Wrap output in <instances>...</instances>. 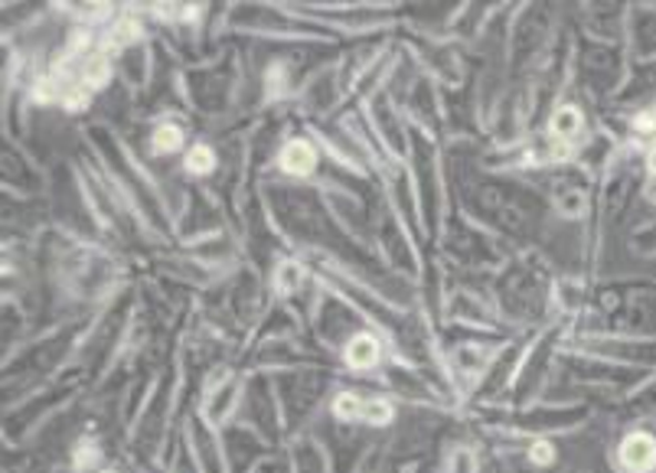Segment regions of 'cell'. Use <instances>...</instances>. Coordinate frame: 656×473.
Masks as SVG:
<instances>
[{
    "instance_id": "7",
    "label": "cell",
    "mask_w": 656,
    "mask_h": 473,
    "mask_svg": "<svg viewBox=\"0 0 656 473\" xmlns=\"http://www.w3.org/2000/svg\"><path fill=\"white\" fill-rule=\"evenodd\" d=\"M533 464H549L552 457H555V451H552V444H545V441H539V444H533Z\"/></svg>"
},
{
    "instance_id": "9",
    "label": "cell",
    "mask_w": 656,
    "mask_h": 473,
    "mask_svg": "<svg viewBox=\"0 0 656 473\" xmlns=\"http://www.w3.org/2000/svg\"><path fill=\"white\" fill-rule=\"evenodd\" d=\"M647 174H650V179H656V147L650 151V157H647Z\"/></svg>"
},
{
    "instance_id": "10",
    "label": "cell",
    "mask_w": 656,
    "mask_h": 473,
    "mask_svg": "<svg viewBox=\"0 0 656 473\" xmlns=\"http://www.w3.org/2000/svg\"><path fill=\"white\" fill-rule=\"evenodd\" d=\"M105 473H112V471H105Z\"/></svg>"
},
{
    "instance_id": "2",
    "label": "cell",
    "mask_w": 656,
    "mask_h": 473,
    "mask_svg": "<svg viewBox=\"0 0 656 473\" xmlns=\"http://www.w3.org/2000/svg\"><path fill=\"white\" fill-rule=\"evenodd\" d=\"M314 164H317V154H314V147L304 144V141H291V144L281 151V167H285L288 174H295V177L310 174Z\"/></svg>"
},
{
    "instance_id": "4",
    "label": "cell",
    "mask_w": 656,
    "mask_h": 473,
    "mask_svg": "<svg viewBox=\"0 0 656 473\" xmlns=\"http://www.w3.org/2000/svg\"><path fill=\"white\" fill-rule=\"evenodd\" d=\"M213 167H216V154H213L206 144H199V147H193V151L186 154V171H189V174H199V177H203V174H209Z\"/></svg>"
},
{
    "instance_id": "8",
    "label": "cell",
    "mask_w": 656,
    "mask_h": 473,
    "mask_svg": "<svg viewBox=\"0 0 656 473\" xmlns=\"http://www.w3.org/2000/svg\"><path fill=\"white\" fill-rule=\"evenodd\" d=\"M278 278H281V285H285V291H295V285H298L300 271H298V268H295V265H285Z\"/></svg>"
},
{
    "instance_id": "6",
    "label": "cell",
    "mask_w": 656,
    "mask_h": 473,
    "mask_svg": "<svg viewBox=\"0 0 656 473\" xmlns=\"http://www.w3.org/2000/svg\"><path fill=\"white\" fill-rule=\"evenodd\" d=\"M151 144H154L157 154H174V151H180V144H183V134H180V127L167 124V127H157L154 131Z\"/></svg>"
},
{
    "instance_id": "1",
    "label": "cell",
    "mask_w": 656,
    "mask_h": 473,
    "mask_svg": "<svg viewBox=\"0 0 656 473\" xmlns=\"http://www.w3.org/2000/svg\"><path fill=\"white\" fill-rule=\"evenodd\" d=\"M617 464L624 473H654L656 471V438L650 431H631L621 441Z\"/></svg>"
},
{
    "instance_id": "3",
    "label": "cell",
    "mask_w": 656,
    "mask_h": 473,
    "mask_svg": "<svg viewBox=\"0 0 656 473\" xmlns=\"http://www.w3.org/2000/svg\"><path fill=\"white\" fill-rule=\"evenodd\" d=\"M347 359L353 369H372L379 362V343L372 337H357L347 350Z\"/></svg>"
},
{
    "instance_id": "5",
    "label": "cell",
    "mask_w": 656,
    "mask_h": 473,
    "mask_svg": "<svg viewBox=\"0 0 656 473\" xmlns=\"http://www.w3.org/2000/svg\"><path fill=\"white\" fill-rule=\"evenodd\" d=\"M582 131V115L575 109H562L555 119H552V134L555 137H575Z\"/></svg>"
}]
</instances>
